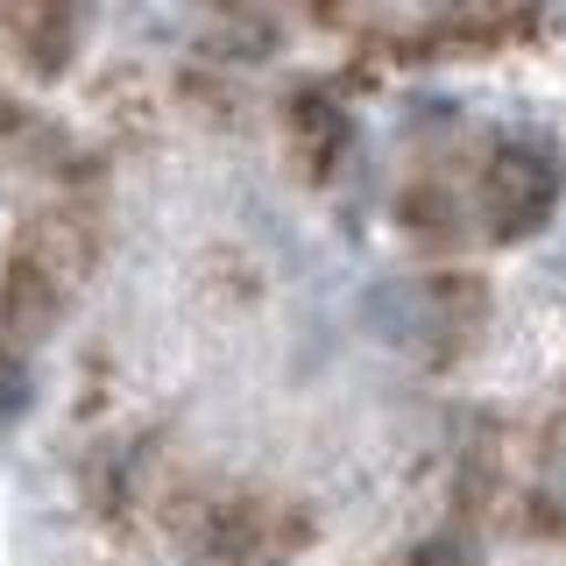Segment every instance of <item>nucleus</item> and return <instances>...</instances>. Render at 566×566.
<instances>
[{
  "mask_svg": "<svg viewBox=\"0 0 566 566\" xmlns=\"http://www.w3.org/2000/svg\"><path fill=\"white\" fill-rule=\"evenodd\" d=\"M99 262V212L85 199H50L14 227L0 255V340L35 347L57 318L78 305L85 276Z\"/></svg>",
  "mask_w": 566,
  "mask_h": 566,
  "instance_id": "1",
  "label": "nucleus"
},
{
  "mask_svg": "<svg viewBox=\"0 0 566 566\" xmlns=\"http://www.w3.org/2000/svg\"><path fill=\"white\" fill-rule=\"evenodd\" d=\"M156 517L185 566H291L312 545L305 503L262 489H164Z\"/></svg>",
  "mask_w": 566,
  "mask_h": 566,
  "instance_id": "2",
  "label": "nucleus"
},
{
  "mask_svg": "<svg viewBox=\"0 0 566 566\" xmlns=\"http://www.w3.org/2000/svg\"><path fill=\"white\" fill-rule=\"evenodd\" d=\"M566 191V164L553 142L538 135H510L482 156V177H474V220L489 227V241H531L545 220L559 212Z\"/></svg>",
  "mask_w": 566,
  "mask_h": 566,
  "instance_id": "3",
  "label": "nucleus"
},
{
  "mask_svg": "<svg viewBox=\"0 0 566 566\" xmlns=\"http://www.w3.org/2000/svg\"><path fill=\"white\" fill-rule=\"evenodd\" d=\"M545 0H439L411 29L418 57H489V50L538 43Z\"/></svg>",
  "mask_w": 566,
  "mask_h": 566,
  "instance_id": "4",
  "label": "nucleus"
},
{
  "mask_svg": "<svg viewBox=\"0 0 566 566\" xmlns=\"http://www.w3.org/2000/svg\"><path fill=\"white\" fill-rule=\"evenodd\" d=\"M78 29H85L78 0H0V43H8V57L22 64L35 85H57L71 71Z\"/></svg>",
  "mask_w": 566,
  "mask_h": 566,
  "instance_id": "5",
  "label": "nucleus"
},
{
  "mask_svg": "<svg viewBox=\"0 0 566 566\" xmlns=\"http://www.w3.org/2000/svg\"><path fill=\"white\" fill-rule=\"evenodd\" d=\"M489 326V283L468 270H439L418 283V354L424 361H460Z\"/></svg>",
  "mask_w": 566,
  "mask_h": 566,
  "instance_id": "6",
  "label": "nucleus"
},
{
  "mask_svg": "<svg viewBox=\"0 0 566 566\" xmlns=\"http://www.w3.org/2000/svg\"><path fill=\"white\" fill-rule=\"evenodd\" d=\"M347 142H354V120L326 85H297V93L283 99V149H291V164H297L305 185H326V177L347 164Z\"/></svg>",
  "mask_w": 566,
  "mask_h": 566,
  "instance_id": "7",
  "label": "nucleus"
},
{
  "mask_svg": "<svg viewBox=\"0 0 566 566\" xmlns=\"http://www.w3.org/2000/svg\"><path fill=\"white\" fill-rule=\"evenodd\" d=\"M397 227L418 248H453L468 234V206H460V191L447 177H411V185L397 191Z\"/></svg>",
  "mask_w": 566,
  "mask_h": 566,
  "instance_id": "8",
  "label": "nucleus"
},
{
  "mask_svg": "<svg viewBox=\"0 0 566 566\" xmlns=\"http://www.w3.org/2000/svg\"><path fill=\"white\" fill-rule=\"evenodd\" d=\"M403 566H482V553H474L468 531H432V538L411 545V559Z\"/></svg>",
  "mask_w": 566,
  "mask_h": 566,
  "instance_id": "9",
  "label": "nucleus"
}]
</instances>
